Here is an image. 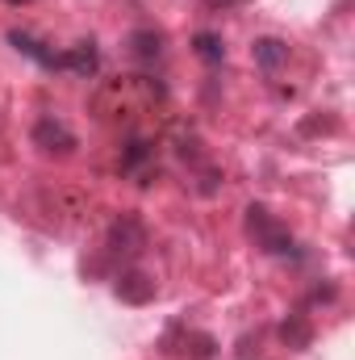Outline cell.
I'll return each mask as SVG.
<instances>
[{"label": "cell", "instance_id": "obj_1", "mask_svg": "<svg viewBox=\"0 0 355 360\" xmlns=\"http://www.w3.org/2000/svg\"><path fill=\"white\" fill-rule=\"evenodd\" d=\"M247 214H251V218H247L251 235H255V239L264 243L267 252H276V256H280V252H293V235H288V231H284L280 222H272V218H267L264 205H251Z\"/></svg>", "mask_w": 355, "mask_h": 360}, {"label": "cell", "instance_id": "obj_3", "mask_svg": "<svg viewBox=\"0 0 355 360\" xmlns=\"http://www.w3.org/2000/svg\"><path fill=\"white\" fill-rule=\"evenodd\" d=\"M117 293H121L126 302L142 306V302H151V297H155V281H151V276H142V272H126V276H121V285H117Z\"/></svg>", "mask_w": 355, "mask_h": 360}, {"label": "cell", "instance_id": "obj_6", "mask_svg": "<svg viewBox=\"0 0 355 360\" xmlns=\"http://www.w3.org/2000/svg\"><path fill=\"white\" fill-rule=\"evenodd\" d=\"M196 51H201L205 59H222V46H217L213 34H201V38H196Z\"/></svg>", "mask_w": 355, "mask_h": 360}, {"label": "cell", "instance_id": "obj_5", "mask_svg": "<svg viewBox=\"0 0 355 360\" xmlns=\"http://www.w3.org/2000/svg\"><path fill=\"white\" fill-rule=\"evenodd\" d=\"M280 335H284V344H293V348H305V344H309V327H305L301 319L284 323V331H280Z\"/></svg>", "mask_w": 355, "mask_h": 360}, {"label": "cell", "instance_id": "obj_4", "mask_svg": "<svg viewBox=\"0 0 355 360\" xmlns=\"http://www.w3.org/2000/svg\"><path fill=\"white\" fill-rule=\"evenodd\" d=\"M255 59H260L267 72H272L276 63H284V59H288V51H284V42H276V38H264V42H255Z\"/></svg>", "mask_w": 355, "mask_h": 360}, {"label": "cell", "instance_id": "obj_2", "mask_svg": "<svg viewBox=\"0 0 355 360\" xmlns=\"http://www.w3.org/2000/svg\"><path fill=\"white\" fill-rule=\"evenodd\" d=\"M34 139H38V147H46V151H72L76 147V139L67 134V126L63 122H38V130H34Z\"/></svg>", "mask_w": 355, "mask_h": 360}]
</instances>
